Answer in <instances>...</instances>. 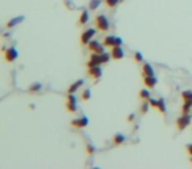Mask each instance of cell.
Returning <instances> with one entry per match:
<instances>
[{
	"label": "cell",
	"instance_id": "obj_1",
	"mask_svg": "<svg viewBox=\"0 0 192 169\" xmlns=\"http://www.w3.org/2000/svg\"><path fill=\"white\" fill-rule=\"evenodd\" d=\"M112 57V55H109L108 53H101V54H98V53H93L91 55V60L88 61L87 66L88 67H93V66H99V65H103V64H107L108 61H109V58Z\"/></svg>",
	"mask_w": 192,
	"mask_h": 169
},
{
	"label": "cell",
	"instance_id": "obj_2",
	"mask_svg": "<svg viewBox=\"0 0 192 169\" xmlns=\"http://www.w3.org/2000/svg\"><path fill=\"white\" fill-rule=\"evenodd\" d=\"M95 24H96V28L101 32H107L109 29V21L104 15H98L95 18Z\"/></svg>",
	"mask_w": 192,
	"mask_h": 169
},
{
	"label": "cell",
	"instance_id": "obj_3",
	"mask_svg": "<svg viewBox=\"0 0 192 169\" xmlns=\"http://www.w3.org/2000/svg\"><path fill=\"white\" fill-rule=\"evenodd\" d=\"M95 33H96V30L93 28H89V29L84 30V32L82 33V36H80V42L83 44V45L89 44V42L92 41V37L95 36Z\"/></svg>",
	"mask_w": 192,
	"mask_h": 169
},
{
	"label": "cell",
	"instance_id": "obj_4",
	"mask_svg": "<svg viewBox=\"0 0 192 169\" xmlns=\"http://www.w3.org/2000/svg\"><path fill=\"white\" fill-rule=\"evenodd\" d=\"M189 123H191V116L188 114H184L183 116H180L178 119V122H176V126L179 129H184L185 127H188L189 126Z\"/></svg>",
	"mask_w": 192,
	"mask_h": 169
},
{
	"label": "cell",
	"instance_id": "obj_5",
	"mask_svg": "<svg viewBox=\"0 0 192 169\" xmlns=\"http://www.w3.org/2000/svg\"><path fill=\"white\" fill-rule=\"evenodd\" d=\"M71 126L75 128H84L88 126V118L87 116H80L78 119L71 120Z\"/></svg>",
	"mask_w": 192,
	"mask_h": 169
},
{
	"label": "cell",
	"instance_id": "obj_6",
	"mask_svg": "<svg viewBox=\"0 0 192 169\" xmlns=\"http://www.w3.org/2000/svg\"><path fill=\"white\" fill-rule=\"evenodd\" d=\"M66 107L70 112H76L78 107H76V98L73 94H68L67 95V103H66Z\"/></svg>",
	"mask_w": 192,
	"mask_h": 169
},
{
	"label": "cell",
	"instance_id": "obj_7",
	"mask_svg": "<svg viewBox=\"0 0 192 169\" xmlns=\"http://www.w3.org/2000/svg\"><path fill=\"white\" fill-rule=\"evenodd\" d=\"M88 49L91 52H93V53H98V54H101V53H104L105 50H104V46L101 45L100 42H98V41H91L88 44Z\"/></svg>",
	"mask_w": 192,
	"mask_h": 169
},
{
	"label": "cell",
	"instance_id": "obj_8",
	"mask_svg": "<svg viewBox=\"0 0 192 169\" xmlns=\"http://www.w3.org/2000/svg\"><path fill=\"white\" fill-rule=\"evenodd\" d=\"M88 76L93 79H99L101 76H103V70H101L100 65L93 66V67H88Z\"/></svg>",
	"mask_w": 192,
	"mask_h": 169
},
{
	"label": "cell",
	"instance_id": "obj_9",
	"mask_svg": "<svg viewBox=\"0 0 192 169\" xmlns=\"http://www.w3.org/2000/svg\"><path fill=\"white\" fill-rule=\"evenodd\" d=\"M5 61H8V62H13L15 60H17L18 57V53H17V49L15 48H9L5 50Z\"/></svg>",
	"mask_w": 192,
	"mask_h": 169
},
{
	"label": "cell",
	"instance_id": "obj_10",
	"mask_svg": "<svg viewBox=\"0 0 192 169\" xmlns=\"http://www.w3.org/2000/svg\"><path fill=\"white\" fill-rule=\"evenodd\" d=\"M111 55L113 60H121L124 58V52L123 49H121V46H113L112 52H111Z\"/></svg>",
	"mask_w": 192,
	"mask_h": 169
},
{
	"label": "cell",
	"instance_id": "obj_11",
	"mask_svg": "<svg viewBox=\"0 0 192 169\" xmlns=\"http://www.w3.org/2000/svg\"><path fill=\"white\" fill-rule=\"evenodd\" d=\"M144 83L148 89H153V87H155V85H157V78L154 76H148L144 78Z\"/></svg>",
	"mask_w": 192,
	"mask_h": 169
},
{
	"label": "cell",
	"instance_id": "obj_12",
	"mask_svg": "<svg viewBox=\"0 0 192 169\" xmlns=\"http://www.w3.org/2000/svg\"><path fill=\"white\" fill-rule=\"evenodd\" d=\"M142 74H144V77L154 76V69L151 67L150 64H144V66H142Z\"/></svg>",
	"mask_w": 192,
	"mask_h": 169
},
{
	"label": "cell",
	"instance_id": "obj_13",
	"mask_svg": "<svg viewBox=\"0 0 192 169\" xmlns=\"http://www.w3.org/2000/svg\"><path fill=\"white\" fill-rule=\"evenodd\" d=\"M89 20V13H88V11H83L82 13H80V17H79V24L80 25H84V24H87Z\"/></svg>",
	"mask_w": 192,
	"mask_h": 169
},
{
	"label": "cell",
	"instance_id": "obj_14",
	"mask_svg": "<svg viewBox=\"0 0 192 169\" xmlns=\"http://www.w3.org/2000/svg\"><path fill=\"white\" fill-rule=\"evenodd\" d=\"M23 20H24V16H17V17H15V18H12V20L8 21L7 28H13L15 25H17V24H20Z\"/></svg>",
	"mask_w": 192,
	"mask_h": 169
},
{
	"label": "cell",
	"instance_id": "obj_15",
	"mask_svg": "<svg viewBox=\"0 0 192 169\" xmlns=\"http://www.w3.org/2000/svg\"><path fill=\"white\" fill-rule=\"evenodd\" d=\"M82 85H83V81H82V79H79V81H76V82H74L71 86L68 87V94H75L76 90H78Z\"/></svg>",
	"mask_w": 192,
	"mask_h": 169
},
{
	"label": "cell",
	"instance_id": "obj_16",
	"mask_svg": "<svg viewBox=\"0 0 192 169\" xmlns=\"http://www.w3.org/2000/svg\"><path fill=\"white\" fill-rule=\"evenodd\" d=\"M114 44H116V37L114 36H107L104 39V45L105 46H114Z\"/></svg>",
	"mask_w": 192,
	"mask_h": 169
},
{
	"label": "cell",
	"instance_id": "obj_17",
	"mask_svg": "<svg viewBox=\"0 0 192 169\" xmlns=\"http://www.w3.org/2000/svg\"><path fill=\"white\" fill-rule=\"evenodd\" d=\"M125 141V136L123 134H117V135H114L113 137V143H114V145H121Z\"/></svg>",
	"mask_w": 192,
	"mask_h": 169
},
{
	"label": "cell",
	"instance_id": "obj_18",
	"mask_svg": "<svg viewBox=\"0 0 192 169\" xmlns=\"http://www.w3.org/2000/svg\"><path fill=\"white\" fill-rule=\"evenodd\" d=\"M157 110L161 112V114H164V112H166V103H164V99H158Z\"/></svg>",
	"mask_w": 192,
	"mask_h": 169
},
{
	"label": "cell",
	"instance_id": "obj_19",
	"mask_svg": "<svg viewBox=\"0 0 192 169\" xmlns=\"http://www.w3.org/2000/svg\"><path fill=\"white\" fill-rule=\"evenodd\" d=\"M191 108H192V102L191 101H184V104H183V107H182L183 114H188Z\"/></svg>",
	"mask_w": 192,
	"mask_h": 169
},
{
	"label": "cell",
	"instance_id": "obj_20",
	"mask_svg": "<svg viewBox=\"0 0 192 169\" xmlns=\"http://www.w3.org/2000/svg\"><path fill=\"white\" fill-rule=\"evenodd\" d=\"M100 4H101V0H91V2H89V9L91 11L98 9Z\"/></svg>",
	"mask_w": 192,
	"mask_h": 169
},
{
	"label": "cell",
	"instance_id": "obj_21",
	"mask_svg": "<svg viewBox=\"0 0 192 169\" xmlns=\"http://www.w3.org/2000/svg\"><path fill=\"white\" fill-rule=\"evenodd\" d=\"M42 89V85L41 83H34V85H32L29 87V91L30 92H37V91H40Z\"/></svg>",
	"mask_w": 192,
	"mask_h": 169
},
{
	"label": "cell",
	"instance_id": "obj_22",
	"mask_svg": "<svg viewBox=\"0 0 192 169\" xmlns=\"http://www.w3.org/2000/svg\"><path fill=\"white\" fill-rule=\"evenodd\" d=\"M104 2H105V5H107V7L114 8V7H116V5L119 4L120 0H104Z\"/></svg>",
	"mask_w": 192,
	"mask_h": 169
},
{
	"label": "cell",
	"instance_id": "obj_23",
	"mask_svg": "<svg viewBox=\"0 0 192 169\" xmlns=\"http://www.w3.org/2000/svg\"><path fill=\"white\" fill-rule=\"evenodd\" d=\"M182 97H183L184 101H191L192 102V91H189V90L183 91L182 92Z\"/></svg>",
	"mask_w": 192,
	"mask_h": 169
},
{
	"label": "cell",
	"instance_id": "obj_24",
	"mask_svg": "<svg viewBox=\"0 0 192 169\" xmlns=\"http://www.w3.org/2000/svg\"><path fill=\"white\" fill-rule=\"evenodd\" d=\"M139 97L142 99H145V101H149L150 99V92L148 90H141L139 91Z\"/></svg>",
	"mask_w": 192,
	"mask_h": 169
},
{
	"label": "cell",
	"instance_id": "obj_25",
	"mask_svg": "<svg viewBox=\"0 0 192 169\" xmlns=\"http://www.w3.org/2000/svg\"><path fill=\"white\" fill-rule=\"evenodd\" d=\"M82 98H83V101H88V99L91 98V90H89V89H86L84 91L82 92Z\"/></svg>",
	"mask_w": 192,
	"mask_h": 169
},
{
	"label": "cell",
	"instance_id": "obj_26",
	"mask_svg": "<svg viewBox=\"0 0 192 169\" xmlns=\"http://www.w3.org/2000/svg\"><path fill=\"white\" fill-rule=\"evenodd\" d=\"M86 149H87V153H88V155H92V153H95V147L92 145V144H87Z\"/></svg>",
	"mask_w": 192,
	"mask_h": 169
},
{
	"label": "cell",
	"instance_id": "obj_27",
	"mask_svg": "<svg viewBox=\"0 0 192 169\" xmlns=\"http://www.w3.org/2000/svg\"><path fill=\"white\" fill-rule=\"evenodd\" d=\"M149 106H150V103H148V101H146V102L142 104V108H141V111H142V114H146V112H148V110H149Z\"/></svg>",
	"mask_w": 192,
	"mask_h": 169
},
{
	"label": "cell",
	"instance_id": "obj_28",
	"mask_svg": "<svg viewBox=\"0 0 192 169\" xmlns=\"http://www.w3.org/2000/svg\"><path fill=\"white\" fill-rule=\"evenodd\" d=\"M134 60H136L137 62H142V61H144V57H142V54H141L139 52H137L136 54H134Z\"/></svg>",
	"mask_w": 192,
	"mask_h": 169
},
{
	"label": "cell",
	"instance_id": "obj_29",
	"mask_svg": "<svg viewBox=\"0 0 192 169\" xmlns=\"http://www.w3.org/2000/svg\"><path fill=\"white\" fill-rule=\"evenodd\" d=\"M149 103H150V106H151V107H154V108H157V106H158V101H157V99H149Z\"/></svg>",
	"mask_w": 192,
	"mask_h": 169
},
{
	"label": "cell",
	"instance_id": "obj_30",
	"mask_svg": "<svg viewBox=\"0 0 192 169\" xmlns=\"http://www.w3.org/2000/svg\"><path fill=\"white\" fill-rule=\"evenodd\" d=\"M65 4H66V7L70 8V9H71V8H75V5H71V4H70V0H65Z\"/></svg>",
	"mask_w": 192,
	"mask_h": 169
},
{
	"label": "cell",
	"instance_id": "obj_31",
	"mask_svg": "<svg viewBox=\"0 0 192 169\" xmlns=\"http://www.w3.org/2000/svg\"><path fill=\"white\" fill-rule=\"evenodd\" d=\"M185 148H187V152L192 156V144H188V145L187 147H185Z\"/></svg>",
	"mask_w": 192,
	"mask_h": 169
},
{
	"label": "cell",
	"instance_id": "obj_32",
	"mask_svg": "<svg viewBox=\"0 0 192 169\" xmlns=\"http://www.w3.org/2000/svg\"><path fill=\"white\" fill-rule=\"evenodd\" d=\"M134 119V114H132V115H129V118H128V122H132Z\"/></svg>",
	"mask_w": 192,
	"mask_h": 169
}]
</instances>
